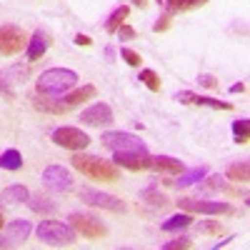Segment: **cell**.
<instances>
[{"label":"cell","mask_w":250,"mask_h":250,"mask_svg":"<svg viewBox=\"0 0 250 250\" xmlns=\"http://www.w3.org/2000/svg\"><path fill=\"white\" fill-rule=\"evenodd\" d=\"M75 43H78V45H85V48H88V45L93 43V40H90L88 35H80V33H78V35H75Z\"/></svg>","instance_id":"obj_39"},{"label":"cell","mask_w":250,"mask_h":250,"mask_svg":"<svg viewBox=\"0 0 250 250\" xmlns=\"http://www.w3.org/2000/svg\"><path fill=\"white\" fill-rule=\"evenodd\" d=\"M105 58L113 60V58H115V50H113V48H105Z\"/></svg>","instance_id":"obj_43"},{"label":"cell","mask_w":250,"mask_h":250,"mask_svg":"<svg viewBox=\"0 0 250 250\" xmlns=\"http://www.w3.org/2000/svg\"><path fill=\"white\" fill-rule=\"evenodd\" d=\"M35 233L45 245H73L75 243V230L70 225L58 223V220H43Z\"/></svg>","instance_id":"obj_4"},{"label":"cell","mask_w":250,"mask_h":250,"mask_svg":"<svg viewBox=\"0 0 250 250\" xmlns=\"http://www.w3.org/2000/svg\"><path fill=\"white\" fill-rule=\"evenodd\" d=\"M190 223H193V218L188 215V213H178V215H173V218L165 220V223L160 225V230H163V233H178V230H185Z\"/></svg>","instance_id":"obj_22"},{"label":"cell","mask_w":250,"mask_h":250,"mask_svg":"<svg viewBox=\"0 0 250 250\" xmlns=\"http://www.w3.org/2000/svg\"><path fill=\"white\" fill-rule=\"evenodd\" d=\"M70 228H73L75 233H80L83 238H90V240H98V238H105L108 235V228L103 225L98 218L83 215V213H73L70 215Z\"/></svg>","instance_id":"obj_8"},{"label":"cell","mask_w":250,"mask_h":250,"mask_svg":"<svg viewBox=\"0 0 250 250\" xmlns=\"http://www.w3.org/2000/svg\"><path fill=\"white\" fill-rule=\"evenodd\" d=\"M115 33L120 35V40H133V38H135V30H133L130 25H120Z\"/></svg>","instance_id":"obj_37"},{"label":"cell","mask_w":250,"mask_h":250,"mask_svg":"<svg viewBox=\"0 0 250 250\" xmlns=\"http://www.w3.org/2000/svg\"><path fill=\"white\" fill-rule=\"evenodd\" d=\"M208 0H183L180 3V10L178 13H185V10H193V8H200V5H205Z\"/></svg>","instance_id":"obj_36"},{"label":"cell","mask_w":250,"mask_h":250,"mask_svg":"<svg viewBox=\"0 0 250 250\" xmlns=\"http://www.w3.org/2000/svg\"><path fill=\"white\" fill-rule=\"evenodd\" d=\"M198 83H200L203 88H210V90H213V88H218L215 75H208V73H200V75H198Z\"/></svg>","instance_id":"obj_35"},{"label":"cell","mask_w":250,"mask_h":250,"mask_svg":"<svg viewBox=\"0 0 250 250\" xmlns=\"http://www.w3.org/2000/svg\"><path fill=\"white\" fill-rule=\"evenodd\" d=\"M25 78H28V68H25V65H23V68H20V65H10V68H5V70H0V90L8 93V95H13L15 88L25 83Z\"/></svg>","instance_id":"obj_15"},{"label":"cell","mask_w":250,"mask_h":250,"mask_svg":"<svg viewBox=\"0 0 250 250\" xmlns=\"http://www.w3.org/2000/svg\"><path fill=\"white\" fill-rule=\"evenodd\" d=\"M178 208L185 213H203V215H235V208L225 200H195V198H180Z\"/></svg>","instance_id":"obj_5"},{"label":"cell","mask_w":250,"mask_h":250,"mask_svg":"<svg viewBox=\"0 0 250 250\" xmlns=\"http://www.w3.org/2000/svg\"><path fill=\"white\" fill-rule=\"evenodd\" d=\"M233 238H235V235H230V238H225V240H220V243H215V245H213V248H215V250H220V248H225V245H228V243H230V240H233Z\"/></svg>","instance_id":"obj_41"},{"label":"cell","mask_w":250,"mask_h":250,"mask_svg":"<svg viewBox=\"0 0 250 250\" xmlns=\"http://www.w3.org/2000/svg\"><path fill=\"white\" fill-rule=\"evenodd\" d=\"M150 168L158 170V173H165V175H180L185 170V165L180 160L170 158V155H158V158H153Z\"/></svg>","instance_id":"obj_18"},{"label":"cell","mask_w":250,"mask_h":250,"mask_svg":"<svg viewBox=\"0 0 250 250\" xmlns=\"http://www.w3.org/2000/svg\"><path fill=\"white\" fill-rule=\"evenodd\" d=\"M80 200H83V203H88V205H93V208H103V210H110V213H125V203H123L118 195L95 190V188H83V190H80Z\"/></svg>","instance_id":"obj_6"},{"label":"cell","mask_w":250,"mask_h":250,"mask_svg":"<svg viewBox=\"0 0 250 250\" xmlns=\"http://www.w3.org/2000/svg\"><path fill=\"white\" fill-rule=\"evenodd\" d=\"M80 123L90 125V128H105V125L113 123V110L108 103H95V105H90L80 113Z\"/></svg>","instance_id":"obj_12"},{"label":"cell","mask_w":250,"mask_h":250,"mask_svg":"<svg viewBox=\"0 0 250 250\" xmlns=\"http://www.w3.org/2000/svg\"><path fill=\"white\" fill-rule=\"evenodd\" d=\"M233 138H235V143H240V145L248 143V138H250V120H248V118L233 120Z\"/></svg>","instance_id":"obj_27"},{"label":"cell","mask_w":250,"mask_h":250,"mask_svg":"<svg viewBox=\"0 0 250 250\" xmlns=\"http://www.w3.org/2000/svg\"><path fill=\"white\" fill-rule=\"evenodd\" d=\"M193 243L190 238H175V240H168V243H163V250H188Z\"/></svg>","instance_id":"obj_33"},{"label":"cell","mask_w":250,"mask_h":250,"mask_svg":"<svg viewBox=\"0 0 250 250\" xmlns=\"http://www.w3.org/2000/svg\"><path fill=\"white\" fill-rule=\"evenodd\" d=\"M43 185L53 193H68L73 188V175L62 165H48L43 170Z\"/></svg>","instance_id":"obj_10"},{"label":"cell","mask_w":250,"mask_h":250,"mask_svg":"<svg viewBox=\"0 0 250 250\" xmlns=\"http://www.w3.org/2000/svg\"><path fill=\"white\" fill-rule=\"evenodd\" d=\"M113 163L118 165V168H125V170L138 173V170H148L150 163H153V158H150L148 153H115V155H113Z\"/></svg>","instance_id":"obj_14"},{"label":"cell","mask_w":250,"mask_h":250,"mask_svg":"<svg viewBox=\"0 0 250 250\" xmlns=\"http://www.w3.org/2000/svg\"><path fill=\"white\" fill-rule=\"evenodd\" d=\"M28 205H30V210L33 213H40V215H50V213H55V203L50 200V198H45V195H30L28 200H25Z\"/></svg>","instance_id":"obj_21"},{"label":"cell","mask_w":250,"mask_h":250,"mask_svg":"<svg viewBox=\"0 0 250 250\" xmlns=\"http://www.w3.org/2000/svg\"><path fill=\"white\" fill-rule=\"evenodd\" d=\"M248 175H250V165L248 160H238V163H230L225 170V178L230 183H248Z\"/></svg>","instance_id":"obj_20"},{"label":"cell","mask_w":250,"mask_h":250,"mask_svg":"<svg viewBox=\"0 0 250 250\" xmlns=\"http://www.w3.org/2000/svg\"><path fill=\"white\" fill-rule=\"evenodd\" d=\"M205 175H208V168H205V165H200V168H193V170H183V173H180V180L173 183V185L188 188V185H195L198 180H203Z\"/></svg>","instance_id":"obj_25"},{"label":"cell","mask_w":250,"mask_h":250,"mask_svg":"<svg viewBox=\"0 0 250 250\" xmlns=\"http://www.w3.org/2000/svg\"><path fill=\"white\" fill-rule=\"evenodd\" d=\"M175 100L178 103H185V105H203V108H213V110H233V103L215 100V98H205V95H195L190 90L175 93Z\"/></svg>","instance_id":"obj_13"},{"label":"cell","mask_w":250,"mask_h":250,"mask_svg":"<svg viewBox=\"0 0 250 250\" xmlns=\"http://www.w3.org/2000/svg\"><path fill=\"white\" fill-rule=\"evenodd\" d=\"M28 45V35L18 25H3L0 28V55H15Z\"/></svg>","instance_id":"obj_9"},{"label":"cell","mask_w":250,"mask_h":250,"mask_svg":"<svg viewBox=\"0 0 250 250\" xmlns=\"http://www.w3.org/2000/svg\"><path fill=\"white\" fill-rule=\"evenodd\" d=\"M30 235V220H13L3 233H0V248H20Z\"/></svg>","instance_id":"obj_11"},{"label":"cell","mask_w":250,"mask_h":250,"mask_svg":"<svg viewBox=\"0 0 250 250\" xmlns=\"http://www.w3.org/2000/svg\"><path fill=\"white\" fill-rule=\"evenodd\" d=\"M128 13H130V8H128V5H120L118 10H113V13H110V18L105 20V30H108V33H115V30L123 25V20L128 18Z\"/></svg>","instance_id":"obj_26"},{"label":"cell","mask_w":250,"mask_h":250,"mask_svg":"<svg viewBox=\"0 0 250 250\" xmlns=\"http://www.w3.org/2000/svg\"><path fill=\"white\" fill-rule=\"evenodd\" d=\"M195 228H198V233H203V235H218L220 233V223L218 220H200Z\"/></svg>","instance_id":"obj_31"},{"label":"cell","mask_w":250,"mask_h":250,"mask_svg":"<svg viewBox=\"0 0 250 250\" xmlns=\"http://www.w3.org/2000/svg\"><path fill=\"white\" fill-rule=\"evenodd\" d=\"M140 198H143L145 203H150L153 208H165V205H168V198H165V195H160L155 185H150V188H145V190L140 193Z\"/></svg>","instance_id":"obj_28"},{"label":"cell","mask_w":250,"mask_h":250,"mask_svg":"<svg viewBox=\"0 0 250 250\" xmlns=\"http://www.w3.org/2000/svg\"><path fill=\"white\" fill-rule=\"evenodd\" d=\"M30 198V190L25 185H8L3 193H0V203L3 205H18V203H25Z\"/></svg>","instance_id":"obj_19"},{"label":"cell","mask_w":250,"mask_h":250,"mask_svg":"<svg viewBox=\"0 0 250 250\" xmlns=\"http://www.w3.org/2000/svg\"><path fill=\"white\" fill-rule=\"evenodd\" d=\"M163 3H165V10H168V15H173V13L180 10V3H183V0H163Z\"/></svg>","instance_id":"obj_38"},{"label":"cell","mask_w":250,"mask_h":250,"mask_svg":"<svg viewBox=\"0 0 250 250\" xmlns=\"http://www.w3.org/2000/svg\"><path fill=\"white\" fill-rule=\"evenodd\" d=\"M75 83H78V73L75 70H70V68H50L45 73H40L35 88H38V93H43V95L60 98V95H65L70 88H75Z\"/></svg>","instance_id":"obj_2"},{"label":"cell","mask_w":250,"mask_h":250,"mask_svg":"<svg viewBox=\"0 0 250 250\" xmlns=\"http://www.w3.org/2000/svg\"><path fill=\"white\" fill-rule=\"evenodd\" d=\"M0 168L3 170H20L23 168V155L15 148H8L5 153H0Z\"/></svg>","instance_id":"obj_23"},{"label":"cell","mask_w":250,"mask_h":250,"mask_svg":"<svg viewBox=\"0 0 250 250\" xmlns=\"http://www.w3.org/2000/svg\"><path fill=\"white\" fill-rule=\"evenodd\" d=\"M168 28H170V15H168V13H163V15H160V18L155 20L153 30H155V33H165Z\"/></svg>","instance_id":"obj_34"},{"label":"cell","mask_w":250,"mask_h":250,"mask_svg":"<svg viewBox=\"0 0 250 250\" xmlns=\"http://www.w3.org/2000/svg\"><path fill=\"white\" fill-rule=\"evenodd\" d=\"M70 163H73V168L78 173L88 175L93 180H100V183H115V180H120V168H118V165L110 163V160H103L98 155H83V153H78V155L70 158Z\"/></svg>","instance_id":"obj_1"},{"label":"cell","mask_w":250,"mask_h":250,"mask_svg":"<svg viewBox=\"0 0 250 250\" xmlns=\"http://www.w3.org/2000/svg\"><path fill=\"white\" fill-rule=\"evenodd\" d=\"M33 108L40 113H50V115H65L70 110V105L65 100H55L53 95H43V93H35L33 98Z\"/></svg>","instance_id":"obj_16"},{"label":"cell","mask_w":250,"mask_h":250,"mask_svg":"<svg viewBox=\"0 0 250 250\" xmlns=\"http://www.w3.org/2000/svg\"><path fill=\"white\" fill-rule=\"evenodd\" d=\"M205 188H208V190H220V193H230V195H235L238 190H235V188H230V185H228L220 175H210V178H208L205 180Z\"/></svg>","instance_id":"obj_30"},{"label":"cell","mask_w":250,"mask_h":250,"mask_svg":"<svg viewBox=\"0 0 250 250\" xmlns=\"http://www.w3.org/2000/svg\"><path fill=\"white\" fill-rule=\"evenodd\" d=\"M103 145L110 148L113 153H148V145H145L138 135L133 133H123V130H108L103 133Z\"/></svg>","instance_id":"obj_3"},{"label":"cell","mask_w":250,"mask_h":250,"mask_svg":"<svg viewBox=\"0 0 250 250\" xmlns=\"http://www.w3.org/2000/svg\"><path fill=\"white\" fill-rule=\"evenodd\" d=\"M120 58L128 62V65H133V68H140V62H143V58L135 50H130V48H120Z\"/></svg>","instance_id":"obj_32"},{"label":"cell","mask_w":250,"mask_h":250,"mask_svg":"<svg viewBox=\"0 0 250 250\" xmlns=\"http://www.w3.org/2000/svg\"><path fill=\"white\" fill-rule=\"evenodd\" d=\"M48 45H50V35H48L45 30H35L33 38L28 40V60H30V62L40 60V58L45 55Z\"/></svg>","instance_id":"obj_17"},{"label":"cell","mask_w":250,"mask_h":250,"mask_svg":"<svg viewBox=\"0 0 250 250\" xmlns=\"http://www.w3.org/2000/svg\"><path fill=\"white\" fill-rule=\"evenodd\" d=\"M53 143L60 145V148H68V150H83L90 145L88 133H83L80 128H73V125H62V128L53 130Z\"/></svg>","instance_id":"obj_7"},{"label":"cell","mask_w":250,"mask_h":250,"mask_svg":"<svg viewBox=\"0 0 250 250\" xmlns=\"http://www.w3.org/2000/svg\"><path fill=\"white\" fill-rule=\"evenodd\" d=\"M230 93H245V83H235V85H230Z\"/></svg>","instance_id":"obj_40"},{"label":"cell","mask_w":250,"mask_h":250,"mask_svg":"<svg viewBox=\"0 0 250 250\" xmlns=\"http://www.w3.org/2000/svg\"><path fill=\"white\" fill-rule=\"evenodd\" d=\"M130 3H133L135 8H140V10H143L145 5H148V0H130ZM158 3H160V0H158Z\"/></svg>","instance_id":"obj_42"},{"label":"cell","mask_w":250,"mask_h":250,"mask_svg":"<svg viewBox=\"0 0 250 250\" xmlns=\"http://www.w3.org/2000/svg\"><path fill=\"white\" fill-rule=\"evenodd\" d=\"M3 225H5V218H3V210H0V230H3Z\"/></svg>","instance_id":"obj_44"},{"label":"cell","mask_w":250,"mask_h":250,"mask_svg":"<svg viewBox=\"0 0 250 250\" xmlns=\"http://www.w3.org/2000/svg\"><path fill=\"white\" fill-rule=\"evenodd\" d=\"M93 98H95V85H83L80 90H75V93L65 95L62 100H65L70 108H75V105H80V103H85V100H93Z\"/></svg>","instance_id":"obj_24"},{"label":"cell","mask_w":250,"mask_h":250,"mask_svg":"<svg viewBox=\"0 0 250 250\" xmlns=\"http://www.w3.org/2000/svg\"><path fill=\"white\" fill-rule=\"evenodd\" d=\"M140 83L148 90H153V93H160V78H158V73L155 70H150V68H145V70H140V78H138Z\"/></svg>","instance_id":"obj_29"}]
</instances>
